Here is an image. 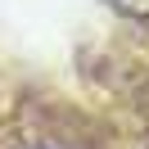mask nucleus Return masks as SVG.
Returning <instances> with one entry per match:
<instances>
[{"instance_id": "obj_1", "label": "nucleus", "mask_w": 149, "mask_h": 149, "mask_svg": "<svg viewBox=\"0 0 149 149\" xmlns=\"http://www.w3.org/2000/svg\"><path fill=\"white\" fill-rule=\"evenodd\" d=\"M109 5H118L127 14H149V0H109Z\"/></svg>"}]
</instances>
